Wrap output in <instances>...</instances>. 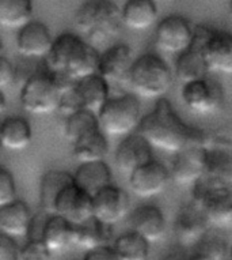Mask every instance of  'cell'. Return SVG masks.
<instances>
[{"instance_id":"obj_1","label":"cell","mask_w":232,"mask_h":260,"mask_svg":"<svg viewBox=\"0 0 232 260\" xmlns=\"http://www.w3.org/2000/svg\"><path fill=\"white\" fill-rule=\"evenodd\" d=\"M137 129L152 146L175 154L195 146L209 147L213 142L207 131L185 123L166 99L158 100Z\"/></svg>"},{"instance_id":"obj_2","label":"cell","mask_w":232,"mask_h":260,"mask_svg":"<svg viewBox=\"0 0 232 260\" xmlns=\"http://www.w3.org/2000/svg\"><path fill=\"white\" fill-rule=\"evenodd\" d=\"M99 57L97 49L86 40L72 33H63L56 37L48 55V71L79 81L98 73Z\"/></svg>"},{"instance_id":"obj_3","label":"cell","mask_w":232,"mask_h":260,"mask_svg":"<svg viewBox=\"0 0 232 260\" xmlns=\"http://www.w3.org/2000/svg\"><path fill=\"white\" fill-rule=\"evenodd\" d=\"M75 25L94 48L113 41L123 27V10L111 0H90L76 11Z\"/></svg>"},{"instance_id":"obj_4","label":"cell","mask_w":232,"mask_h":260,"mask_svg":"<svg viewBox=\"0 0 232 260\" xmlns=\"http://www.w3.org/2000/svg\"><path fill=\"white\" fill-rule=\"evenodd\" d=\"M173 78V71L161 56L145 53L135 60L129 85L139 97L159 100L171 87Z\"/></svg>"},{"instance_id":"obj_5","label":"cell","mask_w":232,"mask_h":260,"mask_svg":"<svg viewBox=\"0 0 232 260\" xmlns=\"http://www.w3.org/2000/svg\"><path fill=\"white\" fill-rule=\"evenodd\" d=\"M141 119L140 101L133 94L110 97L98 113L101 131L111 137L129 135L135 128H139Z\"/></svg>"},{"instance_id":"obj_6","label":"cell","mask_w":232,"mask_h":260,"mask_svg":"<svg viewBox=\"0 0 232 260\" xmlns=\"http://www.w3.org/2000/svg\"><path fill=\"white\" fill-rule=\"evenodd\" d=\"M193 202L203 209L211 225L232 223V188L204 176L193 185Z\"/></svg>"},{"instance_id":"obj_7","label":"cell","mask_w":232,"mask_h":260,"mask_svg":"<svg viewBox=\"0 0 232 260\" xmlns=\"http://www.w3.org/2000/svg\"><path fill=\"white\" fill-rule=\"evenodd\" d=\"M60 100L61 91L49 71L35 74L22 86V108L33 115H48L59 111Z\"/></svg>"},{"instance_id":"obj_8","label":"cell","mask_w":232,"mask_h":260,"mask_svg":"<svg viewBox=\"0 0 232 260\" xmlns=\"http://www.w3.org/2000/svg\"><path fill=\"white\" fill-rule=\"evenodd\" d=\"M203 40V52L209 71L232 74V35L225 30L196 26Z\"/></svg>"},{"instance_id":"obj_9","label":"cell","mask_w":232,"mask_h":260,"mask_svg":"<svg viewBox=\"0 0 232 260\" xmlns=\"http://www.w3.org/2000/svg\"><path fill=\"white\" fill-rule=\"evenodd\" d=\"M182 101L185 107L199 115H209L219 111L224 101L221 86L211 79H200L182 86Z\"/></svg>"},{"instance_id":"obj_10","label":"cell","mask_w":232,"mask_h":260,"mask_svg":"<svg viewBox=\"0 0 232 260\" xmlns=\"http://www.w3.org/2000/svg\"><path fill=\"white\" fill-rule=\"evenodd\" d=\"M195 35V29L187 19L179 15H170L157 26L155 41L163 52L181 55L191 47Z\"/></svg>"},{"instance_id":"obj_11","label":"cell","mask_w":232,"mask_h":260,"mask_svg":"<svg viewBox=\"0 0 232 260\" xmlns=\"http://www.w3.org/2000/svg\"><path fill=\"white\" fill-rule=\"evenodd\" d=\"M170 179L169 169L162 162L152 159L129 175V187L136 197L148 199L165 191Z\"/></svg>"},{"instance_id":"obj_12","label":"cell","mask_w":232,"mask_h":260,"mask_svg":"<svg viewBox=\"0 0 232 260\" xmlns=\"http://www.w3.org/2000/svg\"><path fill=\"white\" fill-rule=\"evenodd\" d=\"M94 217L107 225H115L127 217L131 209L128 193L117 185H109L93 197Z\"/></svg>"},{"instance_id":"obj_13","label":"cell","mask_w":232,"mask_h":260,"mask_svg":"<svg viewBox=\"0 0 232 260\" xmlns=\"http://www.w3.org/2000/svg\"><path fill=\"white\" fill-rule=\"evenodd\" d=\"M208 147H187L174 155L171 179L181 185H195L205 176Z\"/></svg>"},{"instance_id":"obj_14","label":"cell","mask_w":232,"mask_h":260,"mask_svg":"<svg viewBox=\"0 0 232 260\" xmlns=\"http://www.w3.org/2000/svg\"><path fill=\"white\" fill-rule=\"evenodd\" d=\"M135 64L132 49L125 44H115L99 57L98 74L110 83H129L132 67Z\"/></svg>"},{"instance_id":"obj_15","label":"cell","mask_w":232,"mask_h":260,"mask_svg":"<svg viewBox=\"0 0 232 260\" xmlns=\"http://www.w3.org/2000/svg\"><path fill=\"white\" fill-rule=\"evenodd\" d=\"M55 214L65 218L73 226L81 225L94 217L93 197L76 184H72L61 192L56 203Z\"/></svg>"},{"instance_id":"obj_16","label":"cell","mask_w":232,"mask_h":260,"mask_svg":"<svg viewBox=\"0 0 232 260\" xmlns=\"http://www.w3.org/2000/svg\"><path fill=\"white\" fill-rule=\"evenodd\" d=\"M211 225L207 215L196 202L182 206L174 222V232L179 243L183 245L197 244L207 235L208 226Z\"/></svg>"},{"instance_id":"obj_17","label":"cell","mask_w":232,"mask_h":260,"mask_svg":"<svg viewBox=\"0 0 232 260\" xmlns=\"http://www.w3.org/2000/svg\"><path fill=\"white\" fill-rule=\"evenodd\" d=\"M152 145L141 134H131L119 145L114 161L120 171L131 175L136 169L152 161Z\"/></svg>"},{"instance_id":"obj_18","label":"cell","mask_w":232,"mask_h":260,"mask_svg":"<svg viewBox=\"0 0 232 260\" xmlns=\"http://www.w3.org/2000/svg\"><path fill=\"white\" fill-rule=\"evenodd\" d=\"M53 43L49 27L40 21L29 22L18 31V52L26 57H48Z\"/></svg>"},{"instance_id":"obj_19","label":"cell","mask_w":232,"mask_h":260,"mask_svg":"<svg viewBox=\"0 0 232 260\" xmlns=\"http://www.w3.org/2000/svg\"><path fill=\"white\" fill-rule=\"evenodd\" d=\"M195 33V41L191 44V47L185 52H182L181 55H178V59L175 61L174 75L182 85L205 79L208 78V73H211L204 57L203 40L196 27Z\"/></svg>"},{"instance_id":"obj_20","label":"cell","mask_w":232,"mask_h":260,"mask_svg":"<svg viewBox=\"0 0 232 260\" xmlns=\"http://www.w3.org/2000/svg\"><path fill=\"white\" fill-rule=\"evenodd\" d=\"M131 228L149 244L158 243L166 233V218L157 206L141 205L132 211Z\"/></svg>"},{"instance_id":"obj_21","label":"cell","mask_w":232,"mask_h":260,"mask_svg":"<svg viewBox=\"0 0 232 260\" xmlns=\"http://www.w3.org/2000/svg\"><path fill=\"white\" fill-rule=\"evenodd\" d=\"M34 218L30 207L23 201H14L0 206V231L2 235L10 237H23L31 231Z\"/></svg>"},{"instance_id":"obj_22","label":"cell","mask_w":232,"mask_h":260,"mask_svg":"<svg viewBox=\"0 0 232 260\" xmlns=\"http://www.w3.org/2000/svg\"><path fill=\"white\" fill-rule=\"evenodd\" d=\"M110 85L99 74L79 79L75 85V91L81 101L82 108L98 115L110 99Z\"/></svg>"},{"instance_id":"obj_23","label":"cell","mask_w":232,"mask_h":260,"mask_svg":"<svg viewBox=\"0 0 232 260\" xmlns=\"http://www.w3.org/2000/svg\"><path fill=\"white\" fill-rule=\"evenodd\" d=\"M75 184L91 197L113 184L111 171L105 161L79 164L73 173Z\"/></svg>"},{"instance_id":"obj_24","label":"cell","mask_w":232,"mask_h":260,"mask_svg":"<svg viewBox=\"0 0 232 260\" xmlns=\"http://www.w3.org/2000/svg\"><path fill=\"white\" fill-rule=\"evenodd\" d=\"M72 184H75V179L69 172L51 169L44 173L40 183V201L41 207L48 215H53L56 213L57 199L61 192Z\"/></svg>"},{"instance_id":"obj_25","label":"cell","mask_w":232,"mask_h":260,"mask_svg":"<svg viewBox=\"0 0 232 260\" xmlns=\"http://www.w3.org/2000/svg\"><path fill=\"white\" fill-rule=\"evenodd\" d=\"M73 235H75V226L71 222H68L65 218L53 214V215H48L45 219L41 240L52 253H57L64 251L69 244L73 243Z\"/></svg>"},{"instance_id":"obj_26","label":"cell","mask_w":232,"mask_h":260,"mask_svg":"<svg viewBox=\"0 0 232 260\" xmlns=\"http://www.w3.org/2000/svg\"><path fill=\"white\" fill-rule=\"evenodd\" d=\"M205 177L232 188V149L229 146H217L212 142L207 149Z\"/></svg>"},{"instance_id":"obj_27","label":"cell","mask_w":232,"mask_h":260,"mask_svg":"<svg viewBox=\"0 0 232 260\" xmlns=\"http://www.w3.org/2000/svg\"><path fill=\"white\" fill-rule=\"evenodd\" d=\"M113 239V225L103 223L95 217L75 226L73 243L87 251L107 245Z\"/></svg>"},{"instance_id":"obj_28","label":"cell","mask_w":232,"mask_h":260,"mask_svg":"<svg viewBox=\"0 0 232 260\" xmlns=\"http://www.w3.org/2000/svg\"><path fill=\"white\" fill-rule=\"evenodd\" d=\"M33 139V129L26 119L21 116H9L2 121L0 141L3 147L9 150L26 149Z\"/></svg>"},{"instance_id":"obj_29","label":"cell","mask_w":232,"mask_h":260,"mask_svg":"<svg viewBox=\"0 0 232 260\" xmlns=\"http://www.w3.org/2000/svg\"><path fill=\"white\" fill-rule=\"evenodd\" d=\"M72 145L73 157L81 164L105 161V157L109 153V142L106 139V134L101 131V128L82 137Z\"/></svg>"},{"instance_id":"obj_30","label":"cell","mask_w":232,"mask_h":260,"mask_svg":"<svg viewBox=\"0 0 232 260\" xmlns=\"http://www.w3.org/2000/svg\"><path fill=\"white\" fill-rule=\"evenodd\" d=\"M158 19V7L153 0H128L123 7V22L129 29L145 30Z\"/></svg>"},{"instance_id":"obj_31","label":"cell","mask_w":232,"mask_h":260,"mask_svg":"<svg viewBox=\"0 0 232 260\" xmlns=\"http://www.w3.org/2000/svg\"><path fill=\"white\" fill-rule=\"evenodd\" d=\"M31 0H0V23L9 29H22L31 22Z\"/></svg>"},{"instance_id":"obj_32","label":"cell","mask_w":232,"mask_h":260,"mask_svg":"<svg viewBox=\"0 0 232 260\" xmlns=\"http://www.w3.org/2000/svg\"><path fill=\"white\" fill-rule=\"evenodd\" d=\"M113 248L120 260H147L149 255V243L133 231L117 237Z\"/></svg>"},{"instance_id":"obj_33","label":"cell","mask_w":232,"mask_h":260,"mask_svg":"<svg viewBox=\"0 0 232 260\" xmlns=\"http://www.w3.org/2000/svg\"><path fill=\"white\" fill-rule=\"evenodd\" d=\"M95 129H99L98 115L90 111H79L67 117L64 125V135L71 143H75L78 139Z\"/></svg>"},{"instance_id":"obj_34","label":"cell","mask_w":232,"mask_h":260,"mask_svg":"<svg viewBox=\"0 0 232 260\" xmlns=\"http://www.w3.org/2000/svg\"><path fill=\"white\" fill-rule=\"evenodd\" d=\"M196 252L209 260H225L228 256V245L224 237L207 232V235L196 244Z\"/></svg>"},{"instance_id":"obj_35","label":"cell","mask_w":232,"mask_h":260,"mask_svg":"<svg viewBox=\"0 0 232 260\" xmlns=\"http://www.w3.org/2000/svg\"><path fill=\"white\" fill-rule=\"evenodd\" d=\"M17 201V185L13 173L6 168L0 169V206Z\"/></svg>"},{"instance_id":"obj_36","label":"cell","mask_w":232,"mask_h":260,"mask_svg":"<svg viewBox=\"0 0 232 260\" xmlns=\"http://www.w3.org/2000/svg\"><path fill=\"white\" fill-rule=\"evenodd\" d=\"M52 253L43 240H30L25 247L22 248L21 260H51Z\"/></svg>"},{"instance_id":"obj_37","label":"cell","mask_w":232,"mask_h":260,"mask_svg":"<svg viewBox=\"0 0 232 260\" xmlns=\"http://www.w3.org/2000/svg\"><path fill=\"white\" fill-rule=\"evenodd\" d=\"M22 248L17 244L14 237L0 236V260H21Z\"/></svg>"},{"instance_id":"obj_38","label":"cell","mask_w":232,"mask_h":260,"mask_svg":"<svg viewBox=\"0 0 232 260\" xmlns=\"http://www.w3.org/2000/svg\"><path fill=\"white\" fill-rule=\"evenodd\" d=\"M15 77H17V73H15L14 64L6 56H2V59H0V87L2 90L9 87L14 82Z\"/></svg>"},{"instance_id":"obj_39","label":"cell","mask_w":232,"mask_h":260,"mask_svg":"<svg viewBox=\"0 0 232 260\" xmlns=\"http://www.w3.org/2000/svg\"><path fill=\"white\" fill-rule=\"evenodd\" d=\"M83 260H120L113 247L103 245V247L95 248L86 253Z\"/></svg>"},{"instance_id":"obj_40","label":"cell","mask_w":232,"mask_h":260,"mask_svg":"<svg viewBox=\"0 0 232 260\" xmlns=\"http://www.w3.org/2000/svg\"><path fill=\"white\" fill-rule=\"evenodd\" d=\"M189 259V256H186L183 252L181 251H173L167 253V255L163 257L162 260H187Z\"/></svg>"},{"instance_id":"obj_41","label":"cell","mask_w":232,"mask_h":260,"mask_svg":"<svg viewBox=\"0 0 232 260\" xmlns=\"http://www.w3.org/2000/svg\"><path fill=\"white\" fill-rule=\"evenodd\" d=\"M187 260H209L208 257H205L204 255H201V253H197V252H195L193 255L189 256V259Z\"/></svg>"},{"instance_id":"obj_42","label":"cell","mask_w":232,"mask_h":260,"mask_svg":"<svg viewBox=\"0 0 232 260\" xmlns=\"http://www.w3.org/2000/svg\"><path fill=\"white\" fill-rule=\"evenodd\" d=\"M229 13H231V17H232V0H231V3H229Z\"/></svg>"},{"instance_id":"obj_43","label":"cell","mask_w":232,"mask_h":260,"mask_svg":"<svg viewBox=\"0 0 232 260\" xmlns=\"http://www.w3.org/2000/svg\"><path fill=\"white\" fill-rule=\"evenodd\" d=\"M229 251H231V252H229V257H231V260H232V247H231V249H229Z\"/></svg>"}]
</instances>
